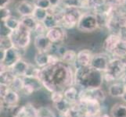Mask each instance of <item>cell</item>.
Instances as JSON below:
<instances>
[{"mask_svg":"<svg viewBox=\"0 0 126 117\" xmlns=\"http://www.w3.org/2000/svg\"><path fill=\"white\" fill-rule=\"evenodd\" d=\"M39 79L49 91H64L75 84V72L71 66L60 62L55 65H48L40 70Z\"/></svg>","mask_w":126,"mask_h":117,"instance_id":"obj_1","label":"cell"},{"mask_svg":"<svg viewBox=\"0 0 126 117\" xmlns=\"http://www.w3.org/2000/svg\"><path fill=\"white\" fill-rule=\"evenodd\" d=\"M75 71V84L81 88H99L102 86L103 73L98 71L91 66L76 67Z\"/></svg>","mask_w":126,"mask_h":117,"instance_id":"obj_2","label":"cell"},{"mask_svg":"<svg viewBox=\"0 0 126 117\" xmlns=\"http://www.w3.org/2000/svg\"><path fill=\"white\" fill-rule=\"evenodd\" d=\"M126 74V58L111 59L105 72H103V80L107 83L121 80Z\"/></svg>","mask_w":126,"mask_h":117,"instance_id":"obj_3","label":"cell"},{"mask_svg":"<svg viewBox=\"0 0 126 117\" xmlns=\"http://www.w3.org/2000/svg\"><path fill=\"white\" fill-rule=\"evenodd\" d=\"M32 32L31 30L20 23L18 28L10 31L8 35L10 36L14 46L19 50L23 51L27 49L31 43Z\"/></svg>","mask_w":126,"mask_h":117,"instance_id":"obj_4","label":"cell"},{"mask_svg":"<svg viewBox=\"0 0 126 117\" xmlns=\"http://www.w3.org/2000/svg\"><path fill=\"white\" fill-rule=\"evenodd\" d=\"M99 26V23L96 15L89 13H85L81 14L76 27L79 31L89 33L95 31Z\"/></svg>","mask_w":126,"mask_h":117,"instance_id":"obj_5","label":"cell"},{"mask_svg":"<svg viewBox=\"0 0 126 117\" xmlns=\"http://www.w3.org/2000/svg\"><path fill=\"white\" fill-rule=\"evenodd\" d=\"M81 14L82 13H81L79 9L64 8L60 19V26L64 29H71L77 27Z\"/></svg>","mask_w":126,"mask_h":117,"instance_id":"obj_6","label":"cell"},{"mask_svg":"<svg viewBox=\"0 0 126 117\" xmlns=\"http://www.w3.org/2000/svg\"><path fill=\"white\" fill-rule=\"evenodd\" d=\"M20 52V50L15 47H12L10 49L6 50L5 55L0 61L1 63V71L7 70V69H11L14 64L21 59Z\"/></svg>","mask_w":126,"mask_h":117,"instance_id":"obj_7","label":"cell"},{"mask_svg":"<svg viewBox=\"0 0 126 117\" xmlns=\"http://www.w3.org/2000/svg\"><path fill=\"white\" fill-rule=\"evenodd\" d=\"M95 99L101 103L106 99V94L101 87L93 88H82L79 91V101Z\"/></svg>","mask_w":126,"mask_h":117,"instance_id":"obj_8","label":"cell"},{"mask_svg":"<svg viewBox=\"0 0 126 117\" xmlns=\"http://www.w3.org/2000/svg\"><path fill=\"white\" fill-rule=\"evenodd\" d=\"M110 61V59L107 54H103V53L94 54L90 66L95 69V70L103 73L107 70Z\"/></svg>","mask_w":126,"mask_h":117,"instance_id":"obj_9","label":"cell"},{"mask_svg":"<svg viewBox=\"0 0 126 117\" xmlns=\"http://www.w3.org/2000/svg\"><path fill=\"white\" fill-rule=\"evenodd\" d=\"M34 45L37 52H49V51L52 50L53 43L49 40L46 34H41V35H36L34 38Z\"/></svg>","mask_w":126,"mask_h":117,"instance_id":"obj_10","label":"cell"},{"mask_svg":"<svg viewBox=\"0 0 126 117\" xmlns=\"http://www.w3.org/2000/svg\"><path fill=\"white\" fill-rule=\"evenodd\" d=\"M35 6L33 2H29L28 0H21L18 2L16 6V10L22 16H32L35 10Z\"/></svg>","mask_w":126,"mask_h":117,"instance_id":"obj_11","label":"cell"},{"mask_svg":"<svg viewBox=\"0 0 126 117\" xmlns=\"http://www.w3.org/2000/svg\"><path fill=\"white\" fill-rule=\"evenodd\" d=\"M94 54L89 49H82L77 54V67H88L90 66Z\"/></svg>","mask_w":126,"mask_h":117,"instance_id":"obj_12","label":"cell"},{"mask_svg":"<svg viewBox=\"0 0 126 117\" xmlns=\"http://www.w3.org/2000/svg\"><path fill=\"white\" fill-rule=\"evenodd\" d=\"M121 37L119 34H114L112 33L110 35H108L107 38L105 39V41L103 42V49L105 50L107 53L113 54L115 49L118 47L119 42L121 41Z\"/></svg>","mask_w":126,"mask_h":117,"instance_id":"obj_13","label":"cell"},{"mask_svg":"<svg viewBox=\"0 0 126 117\" xmlns=\"http://www.w3.org/2000/svg\"><path fill=\"white\" fill-rule=\"evenodd\" d=\"M46 36L53 44H55V43H58L64 40V38H66V31L61 26H58V27L48 30Z\"/></svg>","mask_w":126,"mask_h":117,"instance_id":"obj_14","label":"cell"},{"mask_svg":"<svg viewBox=\"0 0 126 117\" xmlns=\"http://www.w3.org/2000/svg\"><path fill=\"white\" fill-rule=\"evenodd\" d=\"M38 109H36L32 104L28 103L21 106L16 112L14 117H38Z\"/></svg>","mask_w":126,"mask_h":117,"instance_id":"obj_15","label":"cell"},{"mask_svg":"<svg viewBox=\"0 0 126 117\" xmlns=\"http://www.w3.org/2000/svg\"><path fill=\"white\" fill-rule=\"evenodd\" d=\"M2 102L10 108H14L17 106L20 101V96L17 91L14 89L10 88L8 91L7 93L1 98Z\"/></svg>","mask_w":126,"mask_h":117,"instance_id":"obj_16","label":"cell"},{"mask_svg":"<svg viewBox=\"0 0 126 117\" xmlns=\"http://www.w3.org/2000/svg\"><path fill=\"white\" fill-rule=\"evenodd\" d=\"M126 89V84L123 81L113 82L108 88V94L113 98H121Z\"/></svg>","mask_w":126,"mask_h":117,"instance_id":"obj_17","label":"cell"},{"mask_svg":"<svg viewBox=\"0 0 126 117\" xmlns=\"http://www.w3.org/2000/svg\"><path fill=\"white\" fill-rule=\"evenodd\" d=\"M29 64L30 63H27L21 59L12 66L10 70L16 75V77H24L28 70Z\"/></svg>","mask_w":126,"mask_h":117,"instance_id":"obj_18","label":"cell"},{"mask_svg":"<svg viewBox=\"0 0 126 117\" xmlns=\"http://www.w3.org/2000/svg\"><path fill=\"white\" fill-rule=\"evenodd\" d=\"M62 14L56 15L53 13H49V14L46 16L45 20L42 22V24H44V26L48 30L60 26V19H61Z\"/></svg>","mask_w":126,"mask_h":117,"instance_id":"obj_19","label":"cell"},{"mask_svg":"<svg viewBox=\"0 0 126 117\" xmlns=\"http://www.w3.org/2000/svg\"><path fill=\"white\" fill-rule=\"evenodd\" d=\"M63 8H76V9H84L89 6V0H62V4Z\"/></svg>","mask_w":126,"mask_h":117,"instance_id":"obj_20","label":"cell"},{"mask_svg":"<svg viewBox=\"0 0 126 117\" xmlns=\"http://www.w3.org/2000/svg\"><path fill=\"white\" fill-rule=\"evenodd\" d=\"M63 94L64 98L71 104H75L79 101V91L78 88H76L74 86L69 87V88L65 89L63 91Z\"/></svg>","mask_w":126,"mask_h":117,"instance_id":"obj_21","label":"cell"},{"mask_svg":"<svg viewBox=\"0 0 126 117\" xmlns=\"http://www.w3.org/2000/svg\"><path fill=\"white\" fill-rule=\"evenodd\" d=\"M77 52L74 50L67 49L65 52L60 56L61 62L67 66H75L77 63Z\"/></svg>","mask_w":126,"mask_h":117,"instance_id":"obj_22","label":"cell"},{"mask_svg":"<svg viewBox=\"0 0 126 117\" xmlns=\"http://www.w3.org/2000/svg\"><path fill=\"white\" fill-rule=\"evenodd\" d=\"M110 116L112 117H126V104L115 103L110 109Z\"/></svg>","mask_w":126,"mask_h":117,"instance_id":"obj_23","label":"cell"},{"mask_svg":"<svg viewBox=\"0 0 126 117\" xmlns=\"http://www.w3.org/2000/svg\"><path fill=\"white\" fill-rule=\"evenodd\" d=\"M49 52H37L34 56V62L38 68H44L49 65Z\"/></svg>","mask_w":126,"mask_h":117,"instance_id":"obj_24","label":"cell"},{"mask_svg":"<svg viewBox=\"0 0 126 117\" xmlns=\"http://www.w3.org/2000/svg\"><path fill=\"white\" fill-rule=\"evenodd\" d=\"M3 24L5 27L10 32L13 31H15L16 29L18 28L20 24V20H18L16 17H14L11 15L5 21H3Z\"/></svg>","mask_w":126,"mask_h":117,"instance_id":"obj_25","label":"cell"},{"mask_svg":"<svg viewBox=\"0 0 126 117\" xmlns=\"http://www.w3.org/2000/svg\"><path fill=\"white\" fill-rule=\"evenodd\" d=\"M0 74H1V83H5L9 85H10L16 78V75L10 69L1 71Z\"/></svg>","mask_w":126,"mask_h":117,"instance_id":"obj_26","label":"cell"},{"mask_svg":"<svg viewBox=\"0 0 126 117\" xmlns=\"http://www.w3.org/2000/svg\"><path fill=\"white\" fill-rule=\"evenodd\" d=\"M20 23L24 24L26 27H28L32 31H34L38 24V21L34 18L33 16H22L20 19Z\"/></svg>","mask_w":126,"mask_h":117,"instance_id":"obj_27","label":"cell"},{"mask_svg":"<svg viewBox=\"0 0 126 117\" xmlns=\"http://www.w3.org/2000/svg\"><path fill=\"white\" fill-rule=\"evenodd\" d=\"M49 14V12L47 10H44V9H41V8H38L35 7V10L34 11L33 16L34 18L38 22H43L46 18V16Z\"/></svg>","mask_w":126,"mask_h":117,"instance_id":"obj_28","label":"cell"},{"mask_svg":"<svg viewBox=\"0 0 126 117\" xmlns=\"http://www.w3.org/2000/svg\"><path fill=\"white\" fill-rule=\"evenodd\" d=\"M12 89H14L16 91H22L24 86V79L23 77H16L14 80L12 82V84L10 85Z\"/></svg>","mask_w":126,"mask_h":117,"instance_id":"obj_29","label":"cell"},{"mask_svg":"<svg viewBox=\"0 0 126 117\" xmlns=\"http://www.w3.org/2000/svg\"><path fill=\"white\" fill-rule=\"evenodd\" d=\"M12 47H14V46L13 45V42L11 41L10 36H9L8 34H6V36H2L1 40H0V49L7 50Z\"/></svg>","mask_w":126,"mask_h":117,"instance_id":"obj_30","label":"cell"},{"mask_svg":"<svg viewBox=\"0 0 126 117\" xmlns=\"http://www.w3.org/2000/svg\"><path fill=\"white\" fill-rule=\"evenodd\" d=\"M51 99L53 104L58 103L64 99L63 91H54L51 92Z\"/></svg>","mask_w":126,"mask_h":117,"instance_id":"obj_31","label":"cell"},{"mask_svg":"<svg viewBox=\"0 0 126 117\" xmlns=\"http://www.w3.org/2000/svg\"><path fill=\"white\" fill-rule=\"evenodd\" d=\"M34 6L38 8L44 9V10H49L51 5L49 0H34L33 1Z\"/></svg>","mask_w":126,"mask_h":117,"instance_id":"obj_32","label":"cell"},{"mask_svg":"<svg viewBox=\"0 0 126 117\" xmlns=\"http://www.w3.org/2000/svg\"><path fill=\"white\" fill-rule=\"evenodd\" d=\"M0 13H1V20L5 21L7 18H9L10 16V9H8V7H5V8H0Z\"/></svg>","mask_w":126,"mask_h":117,"instance_id":"obj_33","label":"cell"},{"mask_svg":"<svg viewBox=\"0 0 126 117\" xmlns=\"http://www.w3.org/2000/svg\"><path fill=\"white\" fill-rule=\"evenodd\" d=\"M10 88H11L9 84H6L5 83H1V84H0V94H1V98H2Z\"/></svg>","mask_w":126,"mask_h":117,"instance_id":"obj_34","label":"cell"},{"mask_svg":"<svg viewBox=\"0 0 126 117\" xmlns=\"http://www.w3.org/2000/svg\"><path fill=\"white\" fill-rule=\"evenodd\" d=\"M51 7H57L62 4V0H49Z\"/></svg>","mask_w":126,"mask_h":117,"instance_id":"obj_35","label":"cell"},{"mask_svg":"<svg viewBox=\"0 0 126 117\" xmlns=\"http://www.w3.org/2000/svg\"><path fill=\"white\" fill-rule=\"evenodd\" d=\"M11 2V0H0V8L8 7Z\"/></svg>","mask_w":126,"mask_h":117,"instance_id":"obj_36","label":"cell"},{"mask_svg":"<svg viewBox=\"0 0 126 117\" xmlns=\"http://www.w3.org/2000/svg\"><path fill=\"white\" fill-rule=\"evenodd\" d=\"M121 99L126 103V89H125V93H124V94L122 95V97H121Z\"/></svg>","mask_w":126,"mask_h":117,"instance_id":"obj_37","label":"cell"},{"mask_svg":"<svg viewBox=\"0 0 126 117\" xmlns=\"http://www.w3.org/2000/svg\"><path fill=\"white\" fill-rule=\"evenodd\" d=\"M121 80H122V81H123L124 83H125V84H126V74H125V75L124 76V77H123V78H122V79H121Z\"/></svg>","mask_w":126,"mask_h":117,"instance_id":"obj_38","label":"cell"},{"mask_svg":"<svg viewBox=\"0 0 126 117\" xmlns=\"http://www.w3.org/2000/svg\"><path fill=\"white\" fill-rule=\"evenodd\" d=\"M100 117H112L111 116H109V115H107V114H103Z\"/></svg>","mask_w":126,"mask_h":117,"instance_id":"obj_39","label":"cell"},{"mask_svg":"<svg viewBox=\"0 0 126 117\" xmlns=\"http://www.w3.org/2000/svg\"><path fill=\"white\" fill-rule=\"evenodd\" d=\"M125 58H126V53H125Z\"/></svg>","mask_w":126,"mask_h":117,"instance_id":"obj_40","label":"cell"}]
</instances>
